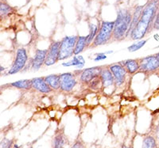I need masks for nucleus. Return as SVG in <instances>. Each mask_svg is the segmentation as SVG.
<instances>
[{"instance_id": "nucleus-1", "label": "nucleus", "mask_w": 159, "mask_h": 148, "mask_svg": "<svg viewBox=\"0 0 159 148\" xmlns=\"http://www.w3.org/2000/svg\"><path fill=\"white\" fill-rule=\"evenodd\" d=\"M158 10L159 0L150 1L145 5L140 19L130 35L131 40H141L151 32Z\"/></svg>"}, {"instance_id": "nucleus-2", "label": "nucleus", "mask_w": 159, "mask_h": 148, "mask_svg": "<svg viewBox=\"0 0 159 148\" xmlns=\"http://www.w3.org/2000/svg\"><path fill=\"white\" fill-rule=\"evenodd\" d=\"M132 22V14L127 9H119L115 21L113 40L122 41L130 36V28Z\"/></svg>"}, {"instance_id": "nucleus-3", "label": "nucleus", "mask_w": 159, "mask_h": 148, "mask_svg": "<svg viewBox=\"0 0 159 148\" xmlns=\"http://www.w3.org/2000/svg\"><path fill=\"white\" fill-rule=\"evenodd\" d=\"M115 22H102L95 40L89 48H96L104 45L113 39Z\"/></svg>"}, {"instance_id": "nucleus-4", "label": "nucleus", "mask_w": 159, "mask_h": 148, "mask_svg": "<svg viewBox=\"0 0 159 148\" xmlns=\"http://www.w3.org/2000/svg\"><path fill=\"white\" fill-rule=\"evenodd\" d=\"M78 36H66L61 40L59 51V61L68 60L74 56V51Z\"/></svg>"}, {"instance_id": "nucleus-5", "label": "nucleus", "mask_w": 159, "mask_h": 148, "mask_svg": "<svg viewBox=\"0 0 159 148\" xmlns=\"http://www.w3.org/2000/svg\"><path fill=\"white\" fill-rule=\"evenodd\" d=\"M28 61L27 51L24 48L17 49L15 60L13 62L11 68L8 70V74H15L23 70Z\"/></svg>"}, {"instance_id": "nucleus-6", "label": "nucleus", "mask_w": 159, "mask_h": 148, "mask_svg": "<svg viewBox=\"0 0 159 148\" xmlns=\"http://www.w3.org/2000/svg\"><path fill=\"white\" fill-rule=\"evenodd\" d=\"M139 64H140L139 72L144 73V74H151L159 70L158 60L156 55L145 56V57L139 59Z\"/></svg>"}, {"instance_id": "nucleus-7", "label": "nucleus", "mask_w": 159, "mask_h": 148, "mask_svg": "<svg viewBox=\"0 0 159 148\" xmlns=\"http://www.w3.org/2000/svg\"><path fill=\"white\" fill-rule=\"evenodd\" d=\"M108 67L114 76L116 87H122L124 84L127 75L128 74L126 68L119 63H113L111 65H109Z\"/></svg>"}, {"instance_id": "nucleus-8", "label": "nucleus", "mask_w": 159, "mask_h": 148, "mask_svg": "<svg viewBox=\"0 0 159 148\" xmlns=\"http://www.w3.org/2000/svg\"><path fill=\"white\" fill-rule=\"evenodd\" d=\"M60 76H61V87H60V90L62 92H71L77 84V79L76 78V74L72 72H66L61 74Z\"/></svg>"}, {"instance_id": "nucleus-9", "label": "nucleus", "mask_w": 159, "mask_h": 148, "mask_svg": "<svg viewBox=\"0 0 159 148\" xmlns=\"http://www.w3.org/2000/svg\"><path fill=\"white\" fill-rule=\"evenodd\" d=\"M102 67H93L89 68H85L80 71V81L84 85L88 86L92 80L100 76Z\"/></svg>"}, {"instance_id": "nucleus-10", "label": "nucleus", "mask_w": 159, "mask_h": 148, "mask_svg": "<svg viewBox=\"0 0 159 148\" xmlns=\"http://www.w3.org/2000/svg\"><path fill=\"white\" fill-rule=\"evenodd\" d=\"M60 44H61V41H53L49 45L45 63V65L46 67L52 66L57 62L59 61Z\"/></svg>"}, {"instance_id": "nucleus-11", "label": "nucleus", "mask_w": 159, "mask_h": 148, "mask_svg": "<svg viewBox=\"0 0 159 148\" xmlns=\"http://www.w3.org/2000/svg\"><path fill=\"white\" fill-rule=\"evenodd\" d=\"M48 49H36L34 56L30 60V68L34 71H37L43 65H45Z\"/></svg>"}, {"instance_id": "nucleus-12", "label": "nucleus", "mask_w": 159, "mask_h": 148, "mask_svg": "<svg viewBox=\"0 0 159 148\" xmlns=\"http://www.w3.org/2000/svg\"><path fill=\"white\" fill-rule=\"evenodd\" d=\"M100 79L102 82V87L103 90H107L112 87H116V82H115L114 76L111 72L108 67H102L101 73H100Z\"/></svg>"}, {"instance_id": "nucleus-13", "label": "nucleus", "mask_w": 159, "mask_h": 148, "mask_svg": "<svg viewBox=\"0 0 159 148\" xmlns=\"http://www.w3.org/2000/svg\"><path fill=\"white\" fill-rule=\"evenodd\" d=\"M31 83H32V89L38 91L39 93H42V94H49L52 91H53L46 83V82L45 81L44 77H38V78H32Z\"/></svg>"}, {"instance_id": "nucleus-14", "label": "nucleus", "mask_w": 159, "mask_h": 148, "mask_svg": "<svg viewBox=\"0 0 159 148\" xmlns=\"http://www.w3.org/2000/svg\"><path fill=\"white\" fill-rule=\"evenodd\" d=\"M122 66L126 68L128 74H134L136 72L139 71L140 69V64H139V60L130 59V60H123V61L119 62Z\"/></svg>"}, {"instance_id": "nucleus-15", "label": "nucleus", "mask_w": 159, "mask_h": 148, "mask_svg": "<svg viewBox=\"0 0 159 148\" xmlns=\"http://www.w3.org/2000/svg\"><path fill=\"white\" fill-rule=\"evenodd\" d=\"M45 81L52 91H58L61 87V76L60 74H49L44 77Z\"/></svg>"}, {"instance_id": "nucleus-16", "label": "nucleus", "mask_w": 159, "mask_h": 148, "mask_svg": "<svg viewBox=\"0 0 159 148\" xmlns=\"http://www.w3.org/2000/svg\"><path fill=\"white\" fill-rule=\"evenodd\" d=\"M85 60L84 58L81 56V55H78V56H74L73 58L70 61H66L62 63V66L65 67H76L78 69H82L84 67Z\"/></svg>"}, {"instance_id": "nucleus-17", "label": "nucleus", "mask_w": 159, "mask_h": 148, "mask_svg": "<svg viewBox=\"0 0 159 148\" xmlns=\"http://www.w3.org/2000/svg\"><path fill=\"white\" fill-rule=\"evenodd\" d=\"M85 49H88L87 36H78L77 41L75 47L74 56H78L83 53Z\"/></svg>"}, {"instance_id": "nucleus-18", "label": "nucleus", "mask_w": 159, "mask_h": 148, "mask_svg": "<svg viewBox=\"0 0 159 148\" xmlns=\"http://www.w3.org/2000/svg\"><path fill=\"white\" fill-rule=\"evenodd\" d=\"M144 6H137L135 9H134V13L132 15V22L130 28V35L136 26V25L138 24V22H139V19H140V17H141L142 13H143V9H144Z\"/></svg>"}, {"instance_id": "nucleus-19", "label": "nucleus", "mask_w": 159, "mask_h": 148, "mask_svg": "<svg viewBox=\"0 0 159 148\" xmlns=\"http://www.w3.org/2000/svg\"><path fill=\"white\" fill-rule=\"evenodd\" d=\"M10 86L14 87V88L18 89V90H24V91H30V89H32L31 80L29 79L19 80V81L14 82H11Z\"/></svg>"}, {"instance_id": "nucleus-20", "label": "nucleus", "mask_w": 159, "mask_h": 148, "mask_svg": "<svg viewBox=\"0 0 159 148\" xmlns=\"http://www.w3.org/2000/svg\"><path fill=\"white\" fill-rule=\"evenodd\" d=\"M142 148H158V144L155 136L152 135L145 136L143 139Z\"/></svg>"}, {"instance_id": "nucleus-21", "label": "nucleus", "mask_w": 159, "mask_h": 148, "mask_svg": "<svg viewBox=\"0 0 159 148\" xmlns=\"http://www.w3.org/2000/svg\"><path fill=\"white\" fill-rule=\"evenodd\" d=\"M98 31H99V28H98L97 25L93 23L89 24V33L87 36L88 48L90 47L93 40H95V38H96V35L98 33Z\"/></svg>"}, {"instance_id": "nucleus-22", "label": "nucleus", "mask_w": 159, "mask_h": 148, "mask_svg": "<svg viewBox=\"0 0 159 148\" xmlns=\"http://www.w3.org/2000/svg\"><path fill=\"white\" fill-rule=\"evenodd\" d=\"M66 143V138L63 132H59L57 133L53 140V146L54 148H63Z\"/></svg>"}, {"instance_id": "nucleus-23", "label": "nucleus", "mask_w": 159, "mask_h": 148, "mask_svg": "<svg viewBox=\"0 0 159 148\" xmlns=\"http://www.w3.org/2000/svg\"><path fill=\"white\" fill-rule=\"evenodd\" d=\"M88 87L90 90H92V91H100V90H103L100 76L96 78L94 80H92L89 85H88Z\"/></svg>"}, {"instance_id": "nucleus-24", "label": "nucleus", "mask_w": 159, "mask_h": 148, "mask_svg": "<svg viewBox=\"0 0 159 148\" xmlns=\"http://www.w3.org/2000/svg\"><path fill=\"white\" fill-rule=\"evenodd\" d=\"M147 42V40H139V41L135 42V43L132 44L131 45L129 46L127 48V50L130 52V53H134L136 51L139 50L140 49L143 47V46L146 44V43Z\"/></svg>"}, {"instance_id": "nucleus-25", "label": "nucleus", "mask_w": 159, "mask_h": 148, "mask_svg": "<svg viewBox=\"0 0 159 148\" xmlns=\"http://www.w3.org/2000/svg\"><path fill=\"white\" fill-rule=\"evenodd\" d=\"M13 11V8L8 4L5 2H1L0 3V15L1 17H5L7 15H10Z\"/></svg>"}, {"instance_id": "nucleus-26", "label": "nucleus", "mask_w": 159, "mask_h": 148, "mask_svg": "<svg viewBox=\"0 0 159 148\" xmlns=\"http://www.w3.org/2000/svg\"><path fill=\"white\" fill-rule=\"evenodd\" d=\"M14 146L13 140L8 139H3L1 141V144H0V148H12Z\"/></svg>"}, {"instance_id": "nucleus-27", "label": "nucleus", "mask_w": 159, "mask_h": 148, "mask_svg": "<svg viewBox=\"0 0 159 148\" xmlns=\"http://www.w3.org/2000/svg\"><path fill=\"white\" fill-rule=\"evenodd\" d=\"M105 59H107V54H106L105 53H96V54H95L94 61L96 62L101 61V60H105Z\"/></svg>"}, {"instance_id": "nucleus-28", "label": "nucleus", "mask_w": 159, "mask_h": 148, "mask_svg": "<svg viewBox=\"0 0 159 148\" xmlns=\"http://www.w3.org/2000/svg\"><path fill=\"white\" fill-rule=\"evenodd\" d=\"M153 29L159 30V10L157 13V15H156L155 20H154V26H153Z\"/></svg>"}, {"instance_id": "nucleus-29", "label": "nucleus", "mask_w": 159, "mask_h": 148, "mask_svg": "<svg viewBox=\"0 0 159 148\" xmlns=\"http://www.w3.org/2000/svg\"><path fill=\"white\" fill-rule=\"evenodd\" d=\"M71 148H84V146L83 143H82L80 141L78 140V141H76L74 144L72 145V147Z\"/></svg>"}, {"instance_id": "nucleus-30", "label": "nucleus", "mask_w": 159, "mask_h": 148, "mask_svg": "<svg viewBox=\"0 0 159 148\" xmlns=\"http://www.w3.org/2000/svg\"><path fill=\"white\" fill-rule=\"evenodd\" d=\"M155 138L157 139V144H158V148H159V125L157 127H156L155 128Z\"/></svg>"}, {"instance_id": "nucleus-31", "label": "nucleus", "mask_w": 159, "mask_h": 148, "mask_svg": "<svg viewBox=\"0 0 159 148\" xmlns=\"http://www.w3.org/2000/svg\"><path fill=\"white\" fill-rule=\"evenodd\" d=\"M106 54H111V53H113V51H107V52H106Z\"/></svg>"}, {"instance_id": "nucleus-32", "label": "nucleus", "mask_w": 159, "mask_h": 148, "mask_svg": "<svg viewBox=\"0 0 159 148\" xmlns=\"http://www.w3.org/2000/svg\"><path fill=\"white\" fill-rule=\"evenodd\" d=\"M12 148H20V147H19V146H18V145L14 144V146H12Z\"/></svg>"}, {"instance_id": "nucleus-33", "label": "nucleus", "mask_w": 159, "mask_h": 148, "mask_svg": "<svg viewBox=\"0 0 159 148\" xmlns=\"http://www.w3.org/2000/svg\"><path fill=\"white\" fill-rule=\"evenodd\" d=\"M122 148H133L132 146H125V145H123V146H122Z\"/></svg>"}, {"instance_id": "nucleus-34", "label": "nucleus", "mask_w": 159, "mask_h": 148, "mask_svg": "<svg viewBox=\"0 0 159 148\" xmlns=\"http://www.w3.org/2000/svg\"><path fill=\"white\" fill-rule=\"evenodd\" d=\"M156 56H157V60H158V63H159V53H157V54H156Z\"/></svg>"}, {"instance_id": "nucleus-35", "label": "nucleus", "mask_w": 159, "mask_h": 148, "mask_svg": "<svg viewBox=\"0 0 159 148\" xmlns=\"http://www.w3.org/2000/svg\"><path fill=\"white\" fill-rule=\"evenodd\" d=\"M1 67V68H0V69H1V72H2V70H5V68H4L3 67H2V66H1V67Z\"/></svg>"}, {"instance_id": "nucleus-36", "label": "nucleus", "mask_w": 159, "mask_h": 148, "mask_svg": "<svg viewBox=\"0 0 159 148\" xmlns=\"http://www.w3.org/2000/svg\"><path fill=\"white\" fill-rule=\"evenodd\" d=\"M150 1H153V0H148V2H150Z\"/></svg>"}, {"instance_id": "nucleus-37", "label": "nucleus", "mask_w": 159, "mask_h": 148, "mask_svg": "<svg viewBox=\"0 0 159 148\" xmlns=\"http://www.w3.org/2000/svg\"><path fill=\"white\" fill-rule=\"evenodd\" d=\"M30 148H33V147H32V146H31V147H30Z\"/></svg>"}, {"instance_id": "nucleus-38", "label": "nucleus", "mask_w": 159, "mask_h": 148, "mask_svg": "<svg viewBox=\"0 0 159 148\" xmlns=\"http://www.w3.org/2000/svg\"><path fill=\"white\" fill-rule=\"evenodd\" d=\"M158 47H159V45H158Z\"/></svg>"}]
</instances>
